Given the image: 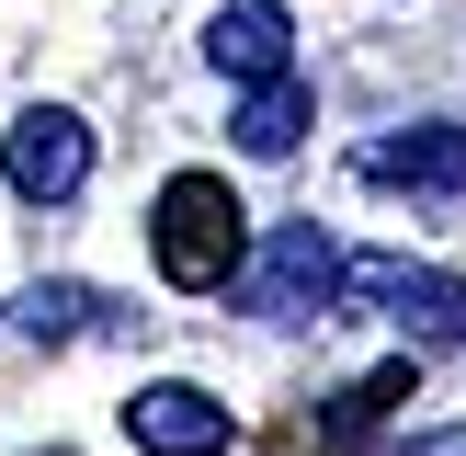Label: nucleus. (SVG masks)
<instances>
[{"label": "nucleus", "mask_w": 466, "mask_h": 456, "mask_svg": "<svg viewBox=\"0 0 466 456\" xmlns=\"http://www.w3.org/2000/svg\"><path fill=\"white\" fill-rule=\"evenodd\" d=\"M353 296H376V319H399L410 342H466V285L444 263L410 251H353Z\"/></svg>", "instance_id": "7ed1b4c3"}, {"label": "nucleus", "mask_w": 466, "mask_h": 456, "mask_svg": "<svg viewBox=\"0 0 466 456\" xmlns=\"http://www.w3.org/2000/svg\"><path fill=\"white\" fill-rule=\"evenodd\" d=\"M0 171H12V194L23 205H68L91 182V126L68 103H35V114H12V137H0Z\"/></svg>", "instance_id": "20e7f679"}, {"label": "nucleus", "mask_w": 466, "mask_h": 456, "mask_svg": "<svg viewBox=\"0 0 466 456\" xmlns=\"http://www.w3.org/2000/svg\"><path fill=\"white\" fill-rule=\"evenodd\" d=\"M12 331H35V342H80V331H103V296L91 285H35L12 308Z\"/></svg>", "instance_id": "1a4fd4ad"}, {"label": "nucleus", "mask_w": 466, "mask_h": 456, "mask_svg": "<svg viewBox=\"0 0 466 456\" xmlns=\"http://www.w3.org/2000/svg\"><path fill=\"white\" fill-rule=\"evenodd\" d=\"M308 126H319V103H308V80H296V68H285V80H250L239 114H228V137H239L250 160H285Z\"/></svg>", "instance_id": "6e6552de"}, {"label": "nucleus", "mask_w": 466, "mask_h": 456, "mask_svg": "<svg viewBox=\"0 0 466 456\" xmlns=\"http://www.w3.org/2000/svg\"><path fill=\"white\" fill-rule=\"evenodd\" d=\"M387 399H410V365H376V377H353L330 399V445H353V433H376L387 422Z\"/></svg>", "instance_id": "9d476101"}, {"label": "nucleus", "mask_w": 466, "mask_h": 456, "mask_svg": "<svg viewBox=\"0 0 466 456\" xmlns=\"http://www.w3.org/2000/svg\"><path fill=\"white\" fill-rule=\"evenodd\" d=\"M399 456H466V422H432V433H410Z\"/></svg>", "instance_id": "9b49d317"}, {"label": "nucleus", "mask_w": 466, "mask_h": 456, "mask_svg": "<svg viewBox=\"0 0 466 456\" xmlns=\"http://www.w3.org/2000/svg\"><path fill=\"white\" fill-rule=\"evenodd\" d=\"M341 285H353V251H341L319 217H285V228L239 263V285H228V296H239L250 319H330Z\"/></svg>", "instance_id": "f03ea898"}, {"label": "nucleus", "mask_w": 466, "mask_h": 456, "mask_svg": "<svg viewBox=\"0 0 466 456\" xmlns=\"http://www.w3.org/2000/svg\"><path fill=\"white\" fill-rule=\"evenodd\" d=\"M205 68H217V80H285L296 68V12L285 0H217V12H205Z\"/></svg>", "instance_id": "423d86ee"}, {"label": "nucleus", "mask_w": 466, "mask_h": 456, "mask_svg": "<svg viewBox=\"0 0 466 456\" xmlns=\"http://www.w3.org/2000/svg\"><path fill=\"white\" fill-rule=\"evenodd\" d=\"M148 263L171 274L182 296L239 285V263H250V205L228 194L217 171H171V182H159V217H148Z\"/></svg>", "instance_id": "f257e3e1"}, {"label": "nucleus", "mask_w": 466, "mask_h": 456, "mask_svg": "<svg viewBox=\"0 0 466 456\" xmlns=\"http://www.w3.org/2000/svg\"><path fill=\"white\" fill-rule=\"evenodd\" d=\"M228 433H239L228 399L194 388V377H148V388L126 399V445H137V456H228Z\"/></svg>", "instance_id": "39448f33"}, {"label": "nucleus", "mask_w": 466, "mask_h": 456, "mask_svg": "<svg viewBox=\"0 0 466 456\" xmlns=\"http://www.w3.org/2000/svg\"><path fill=\"white\" fill-rule=\"evenodd\" d=\"M364 182H399V194H466V126H399L353 160Z\"/></svg>", "instance_id": "0eeeda50"}]
</instances>
